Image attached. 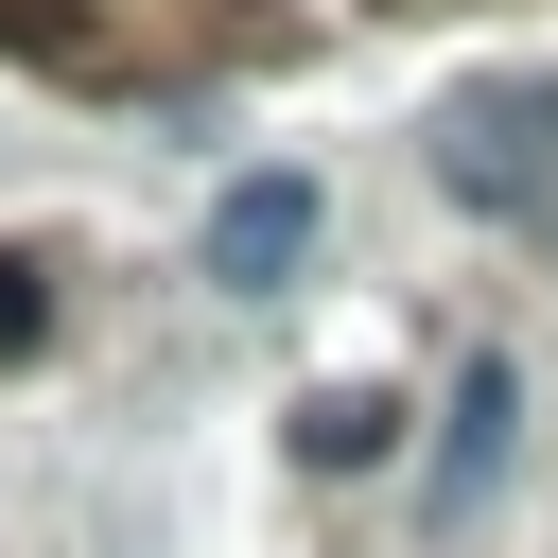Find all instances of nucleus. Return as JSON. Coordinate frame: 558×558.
I'll list each match as a JSON object with an SVG mask.
<instances>
[{
	"instance_id": "nucleus-1",
	"label": "nucleus",
	"mask_w": 558,
	"mask_h": 558,
	"mask_svg": "<svg viewBox=\"0 0 558 558\" xmlns=\"http://www.w3.org/2000/svg\"><path fill=\"white\" fill-rule=\"evenodd\" d=\"M436 192L471 209H558V70H488L436 105Z\"/></svg>"
},
{
	"instance_id": "nucleus-2",
	"label": "nucleus",
	"mask_w": 558,
	"mask_h": 558,
	"mask_svg": "<svg viewBox=\"0 0 558 558\" xmlns=\"http://www.w3.org/2000/svg\"><path fill=\"white\" fill-rule=\"evenodd\" d=\"M506 453H523V366H506V349H471V366H453V418H436V488H418V506H436V523H471V506L506 488Z\"/></svg>"
},
{
	"instance_id": "nucleus-3",
	"label": "nucleus",
	"mask_w": 558,
	"mask_h": 558,
	"mask_svg": "<svg viewBox=\"0 0 558 558\" xmlns=\"http://www.w3.org/2000/svg\"><path fill=\"white\" fill-rule=\"evenodd\" d=\"M296 262H314V174H227L209 192V279L227 296H279Z\"/></svg>"
},
{
	"instance_id": "nucleus-4",
	"label": "nucleus",
	"mask_w": 558,
	"mask_h": 558,
	"mask_svg": "<svg viewBox=\"0 0 558 558\" xmlns=\"http://www.w3.org/2000/svg\"><path fill=\"white\" fill-rule=\"evenodd\" d=\"M384 453H401V401L384 384H314L296 401V471H384Z\"/></svg>"
},
{
	"instance_id": "nucleus-5",
	"label": "nucleus",
	"mask_w": 558,
	"mask_h": 558,
	"mask_svg": "<svg viewBox=\"0 0 558 558\" xmlns=\"http://www.w3.org/2000/svg\"><path fill=\"white\" fill-rule=\"evenodd\" d=\"M35 331H52V279H35V262H0V366H17Z\"/></svg>"
}]
</instances>
